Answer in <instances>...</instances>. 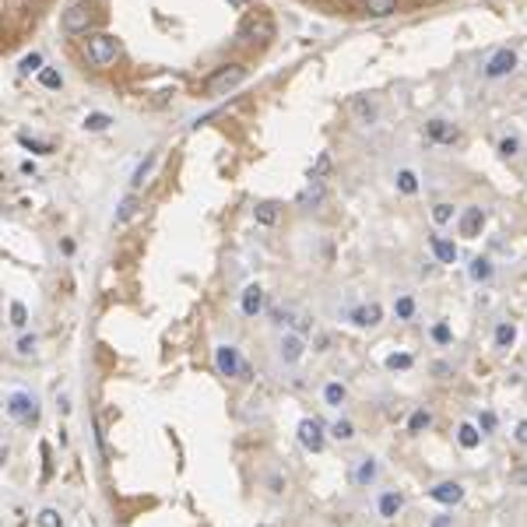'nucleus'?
Segmentation results:
<instances>
[{"label":"nucleus","instance_id":"f257e3e1","mask_svg":"<svg viewBox=\"0 0 527 527\" xmlns=\"http://www.w3.org/2000/svg\"><path fill=\"white\" fill-rule=\"evenodd\" d=\"M120 53H123V46H120V39L109 36V32H95V36H88V43H85V57H88L92 67H109V64L120 60Z\"/></svg>","mask_w":527,"mask_h":527},{"label":"nucleus","instance_id":"f03ea898","mask_svg":"<svg viewBox=\"0 0 527 527\" xmlns=\"http://www.w3.org/2000/svg\"><path fill=\"white\" fill-rule=\"evenodd\" d=\"M4 408H8V418L18 422V425H25V429H32L39 422V397L29 394V390H11Z\"/></svg>","mask_w":527,"mask_h":527},{"label":"nucleus","instance_id":"7ed1b4c3","mask_svg":"<svg viewBox=\"0 0 527 527\" xmlns=\"http://www.w3.org/2000/svg\"><path fill=\"white\" fill-rule=\"evenodd\" d=\"M242 81H246V67L242 64H221V67H214L204 78V92L207 95H225V92L239 88Z\"/></svg>","mask_w":527,"mask_h":527},{"label":"nucleus","instance_id":"20e7f679","mask_svg":"<svg viewBox=\"0 0 527 527\" xmlns=\"http://www.w3.org/2000/svg\"><path fill=\"white\" fill-rule=\"evenodd\" d=\"M214 369H218L221 376H232V380H249V366H246V359L239 355L235 345H218V348H214Z\"/></svg>","mask_w":527,"mask_h":527},{"label":"nucleus","instance_id":"39448f33","mask_svg":"<svg viewBox=\"0 0 527 527\" xmlns=\"http://www.w3.org/2000/svg\"><path fill=\"white\" fill-rule=\"evenodd\" d=\"M296 439H299V446H303V450L320 453V450H324V443H327V425H324L320 418L306 415V418H299V425H296Z\"/></svg>","mask_w":527,"mask_h":527},{"label":"nucleus","instance_id":"423d86ee","mask_svg":"<svg viewBox=\"0 0 527 527\" xmlns=\"http://www.w3.org/2000/svg\"><path fill=\"white\" fill-rule=\"evenodd\" d=\"M239 39L242 43H268V39H275V22L268 15H249L239 25Z\"/></svg>","mask_w":527,"mask_h":527},{"label":"nucleus","instance_id":"0eeeda50","mask_svg":"<svg viewBox=\"0 0 527 527\" xmlns=\"http://www.w3.org/2000/svg\"><path fill=\"white\" fill-rule=\"evenodd\" d=\"M376 478H380V460H376L373 453L355 457V464H352V485H359V488H373V485H376Z\"/></svg>","mask_w":527,"mask_h":527},{"label":"nucleus","instance_id":"6e6552de","mask_svg":"<svg viewBox=\"0 0 527 527\" xmlns=\"http://www.w3.org/2000/svg\"><path fill=\"white\" fill-rule=\"evenodd\" d=\"M264 306H268V296H264V289H260L256 282H249V285L239 292V310H242V317H246V320H256V317L264 313Z\"/></svg>","mask_w":527,"mask_h":527},{"label":"nucleus","instance_id":"1a4fd4ad","mask_svg":"<svg viewBox=\"0 0 527 527\" xmlns=\"http://www.w3.org/2000/svg\"><path fill=\"white\" fill-rule=\"evenodd\" d=\"M60 29H64L67 36L88 32V29H92V11H88L85 4H71V8L64 11V18H60Z\"/></svg>","mask_w":527,"mask_h":527},{"label":"nucleus","instance_id":"9d476101","mask_svg":"<svg viewBox=\"0 0 527 527\" xmlns=\"http://www.w3.org/2000/svg\"><path fill=\"white\" fill-rule=\"evenodd\" d=\"M303 355H306V341H303V334H299V331H285V334H282V341H278V359H282L285 366H296Z\"/></svg>","mask_w":527,"mask_h":527},{"label":"nucleus","instance_id":"9b49d317","mask_svg":"<svg viewBox=\"0 0 527 527\" xmlns=\"http://www.w3.org/2000/svg\"><path fill=\"white\" fill-rule=\"evenodd\" d=\"M348 320H352L359 331H373V327H380V320H383V306H380V303H362V306H355V310L348 313Z\"/></svg>","mask_w":527,"mask_h":527},{"label":"nucleus","instance_id":"f8f14e48","mask_svg":"<svg viewBox=\"0 0 527 527\" xmlns=\"http://www.w3.org/2000/svg\"><path fill=\"white\" fill-rule=\"evenodd\" d=\"M516 71V53L513 50H495L485 64V78H506Z\"/></svg>","mask_w":527,"mask_h":527},{"label":"nucleus","instance_id":"ddd939ff","mask_svg":"<svg viewBox=\"0 0 527 527\" xmlns=\"http://www.w3.org/2000/svg\"><path fill=\"white\" fill-rule=\"evenodd\" d=\"M429 499L432 502H439V506H457L460 499H464V485L460 481H436L432 488H429Z\"/></svg>","mask_w":527,"mask_h":527},{"label":"nucleus","instance_id":"4468645a","mask_svg":"<svg viewBox=\"0 0 527 527\" xmlns=\"http://www.w3.org/2000/svg\"><path fill=\"white\" fill-rule=\"evenodd\" d=\"M401 509H404V495H401L397 488H383V492L376 495V513H380V520H397Z\"/></svg>","mask_w":527,"mask_h":527},{"label":"nucleus","instance_id":"2eb2a0df","mask_svg":"<svg viewBox=\"0 0 527 527\" xmlns=\"http://www.w3.org/2000/svg\"><path fill=\"white\" fill-rule=\"evenodd\" d=\"M457 228H460V235H464V239H474V235H481V228H485V207H478V204L464 207V214H460Z\"/></svg>","mask_w":527,"mask_h":527},{"label":"nucleus","instance_id":"dca6fc26","mask_svg":"<svg viewBox=\"0 0 527 527\" xmlns=\"http://www.w3.org/2000/svg\"><path fill=\"white\" fill-rule=\"evenodd\" d=\"M425 134H429V141H436V144H457L460 141V130L450 123V120H429L425 123Z\"/></svg>","mask_w":527,"mask_h":527},{"label":"nucleus","instance_id":"f3484780","mask_svg":"<svg viewBox=\"0 0 527 527\" xmlns=\"http://www.w3.org/2000/svg\"><path fill=\"white\" fill-rule=\"evenodd\" d=\"M348 113L355 116V123H376V116H380V109H376V102L369 99V95H352V102H348Z\"/></svg>","mask_w":527,"mask_h":527},{"label":"nucleus","instance_id":"a211bd4d","mask_svg":"<svg viewBox=\"0 0 527 527\" xmlns=\"http://www.w3.org/2000/svg\"><path fill=\"white\" fill-rule=\"evenodd\" d=\"M513 341H516V324L513 320H499L495 331H492V345L499 352H506V348H513Z\"/></svg>","mask_w":527,"mask_h":527},{"label":"nucleus","instance_id":"6ab92c4d","mask_svg":"<svg viewBox=\"0 0 527 527\" xmlns=\"http://www.w3.org/2000/svg\"><path fill=\"white\" fill-rule=\"evenodd\" d=\"M481 436H485V432H481L474 422H460V425H457V443H460L464 450H478V446H481Z\"/></svg>","mask_w":527,"mask_h":527},{"label":"nucleus","instance_id":"aec40b11","mask_svg":"<svg viewBox=\"0 0 527 527\" xmlns=\"http://www.w3.org/2000/svg\"><path fill=\"white\" fill-rule=\"evenodd\" d=\"M345 401H348V387L341 380H327L324 383V404L327 408H341Z\"/></svg>","mask_w":527,"mask_h":527},{"label":"nucleus","instance_id":"412c9836","mask_svg":"<svg viewBox=\"0 0 527 527\" xmlns=\"http://www.w3.org/2000/svg\"><path fill=\"white\" fill-rule=\"evenodd\" d=\"M492 260L488 256H474L471 264H467V275H471V282H478V285H485V282H492Z\"/></svg>","mask_w":527,"mask_h":527},{"label":"nucleus","instance_id":"4be33fe9","mask_svg":"<svg viewBox=\"0 0 527 527\" xmlns=\"http://www.w3.org/2000/svg\"><path fill=\"white\" fill-rule=\"evenodd\" d=\"M429 246H432V253H436V260H439V264H453V260H457V246H453L450 239H443V235H429Z\"/></svg>","mask_w":527,"mask_h":527},{"label":"nucleus","instance_id":"5701e85b","mask_svg":"<svg viewBox=\"0 0 527 527\" xmlns=\"http://www.w3.org/2000/svg\"><path fill=\"white\" fill-rule=\"evenodd\" d=\"M394 183H397V190H401L404 197H411V193H418V172H415V169H397V176H394Z\"/></svg>","mask_w":527,"mask_h":527},{"label":"nucleus","instance_id":"b1692460","mask_svg":"<svg viewBox=\"0 0 527 527\" xmlns=\"http://www.w3.org/2000/svg\"><path fill=\"white\" fill-rule=\"evenodd\" d=\"M327 436L338 439V443H352V439H355V425H352L348 418H338V422L327 425Z\"/></svg>","mask_w":527,"mask_h":527},{"label":"nucleus","instance_id":"393cba45","mask_svg":"<svg viewBox=\"0 0 527 527\" xmlns=\"http://www.w3.org/2000/svg\"><path fill=\"white\" fill-rule=\"evenodd\" d=\"M253 218H256V225H275L278 221V204L275 200H260L253 207Z\"/></svg>","mask_w":527,"mask_h":527},{"label":"nucleus","instance_id":"a878e982","mask_svg":"<svg viewBox=\"0 0 527 527\" xmlns=\"http://www.w3.org/2000/svg\"><path fill=\"white\" fill-rule=\"evenodd\" d=\"M155 162H158V151H151V155H148V158H144V162H141V165L134 169V179H130V190H141V186H144V179L151 176V169H155Z\"/></svg>","mask_w":527,"mask_h":527},{"label":"nucleus","instance_id":"bb28decb","mask_svg":"<svg viewBox=\"0 0 527 527\" xmlns=\"http://www.w3.org/2000/svg\"><path fill=\"white\" fill-rule=\"evenodd\" d=\"M397 11V0H366V15L369 18H390Z\"/></svg>","mask_w":527,"mask_h":527},{"label":"nucleus","instance_id":"cd10ccee","mask_svg":"<svg viewBox=\"0 0 527 527\" xmlns=\"http://www.w3.org/2000/svg\"><path fill=\"white\" fill-rule=\"evenodd\" d=\"M81 127H85V130H92V134H102V130H109V127H113V116H109V113H88Z\"/></svg>","mask_w":527,"mask_h":527},{"label":"nucleus","instance_id":"c85d7f7f","mask_svg":"<svg viewBox=\"0 0 527 527\" xmlns=\"http://www.w3.org/2000/svg\"><path fill=\"white\" fill-rule=\"evenodd\" d=\"M18 144H22V148H29L32 155H53V141H39V137L18 134Z\"/></svg>","mask_w":527,"mask_h":527},{"label":"nucleus","instance_id":"c756f323","mask_svg":"<svg viewBox=\"0 0 527 527\" xmlns=\"http://www.w3.org/2000/svg\"><path fill=\"white\" fill-rule=\"evenodd\" d=\"M320 200H324V183H320V179H310V186L299 193V204H303V207H313V204H320Z\"/></svg>","mask_w":527,"mask_h":527},{"label":"nucleus","instance_id":"7c9ffc66","mask_svg":"<svg viewBox=\"0 0 527 527\" xmlns=\"http://www.w3.org/2000/svg\"><path fill=\"white\" fill-rule=\"evenodd\" d=\"M415 310H418V306H415V296H397V299H394V317H397V320H415Z\"/></svg>","mask_w":527,"mask_h":527},{"label":"nucleus","instance_id":"2f4dec72","mask_svg":"<svg viewBox=\"0 0 527 527\" xmlns=\"http://www.w3.org/2000/svg\"><path fill=\"white\" fill-rule=\"evenodd\" d=\"M36 527H64V513L53 509V506H43L36 513Z\"/></svg>","mask_w":527,"mask_h":527},{"label":"nucleus","instance_id":"473e14b6","mask_svg":"<svg viewBox=\"0 0 527 527\" xmlns=\"http://www.w3.org/2000/svg\"><path fill=\"white\" fill-rule=\"evenodd\" d=\"M36 348H39V338H36V334H22V338L15 341V355H18V359H32Z\"/></svg>","mask_w":527,"mask_h":527},{"label":"nucleus","instance_id":"72a5a7b5","mask_svg":"<svg viewBox=\"0 0 527 527\" xmlns=\"http://www.w3.org/2000/svg\"><path fill=\"white\" fill-rule=\"evenodd\" d=\"M43 71V53H25L22 60H18V74H39Z\"/></svg>","mask_w":527,"mask_h":527},{"label":"nucleus","instance_id":"f704fd0d","mask_svg":"<svg viewBox=\"0 0 527 527\" xmlns=\"http://www.w3.org/2000/svg\"><path fill=\"white\" fill-rule=\"evenodd\" d=\"M11 327H15V331H25V327H29V306H25L22 299L11 303Z\"/></svg>","mask_w":527,"mask_h":527},{"label":"nucleus","instance_id":"c9c22d12","mask_svg":"<svg viewBox=\"0 0 527 527\" xmlns=\"http://www.w3.org/2000/svg\"><path fill=\"white\" fill-rule=\"evenodd\" d=\"M429 425H432V415H429L425 408H415L411 418H408V432H425Z\"/></svg>","mask_w":527,"mask_h":527},{"label":"nucleus","instance_id":"e433bc0d","mask_svg":"<svg viewBox=\"0 0 527 527\" xmlns=\"http://www.w3.org/2000/svg\"><path fill=\"white\" fill-rule=\"evenodd\" d=\"M415 366V359L408 355V352H394V355H387V369L390 373H404V369H411Z\"/></svg>","mask_w":527,"mask_h":527},{"label":"nucleus","instance_id":"4c0bfd02","mask_svg":"<svg viewBox=\"0 0 527 527\" xmlns=\"http://www.w3.org/2000/svg\"><path fill=\"white\" fill-rule=\"evenodd\" d=\"M39 85H43V88H64V74L53 71V67H43V71H39Z\"/></svg>","mask_w":527,"mask_h":527},{"label":"nucleus","instance_id":"58836bf2","mask_svg":"<svg viewBox=\"0 0 527 527\" xmlns=\"http://www.w3.org/2000/svg\"><path fill=\"white\" fill-rule=\"evenodd\" d=\"M134 211H137V197L130 193V197H123V204H120V211L113 214V225H123V221H127V218H130Z\"/></svg>","mask_w":527,"mask_h":527},{"label":"nucleus","instance_id":"ea45409f","mask_svg":"<svg viewBox=\"0 0 527 527\" xmlns=\"http://www.w3.org/2000/svg\"><path fill=\"white\" fill-rule=\"evenodd\" d=\"M499 155H502V158H513V155H520V137H516V134H506V137L499 141Z\"/></svg>","mask_w":527,"mask_h":527},{"label":"nucleus","instance_id":"a19ab883","mask_svg":"<svg viewBox=\"0 0 527 527\" xmlns=\"http://www.w3.org/2000/svg\"><path fill=\"white\" fill-rule=\"evenodd\" d=\"M432 221H436V225H446V221H453V204H446V200L432 204Z\"/></svg>","mask_w":527,"mask_h":527},{"label":"nucleus","instance_id":"79ce46f5","mask_svg":"<svg viewBox=\"0 0 527 527\" xmlns=\"http://www.w3.org/2000/svg\"><path fill=\"white\" fill-rule=\"evenodd\" d=\"M432 341H436V345H450V341H453L446 320H436V324H432Z\"/></svg>","mask_w":527,"mask_h":527},{"label":"nucleus","instance_id":"37998d69","mask_svg":"<svg viewBox=\"0 0 527 527\" xmlns=\"http://www.w3.org/2000/svg\"><path fill=\"white\" fill-rule=\"evenodd\" d=\"M271 317H275L278 327H296V317H292L289 310H271Z\"/></svg>","mask_w":527,"mask_h":527},{"label":"nucleus","instance_id":"c03bdc74","mask_svg":"<svg viewBox=\"0 0 527 527\" xmlns=\"http://www.w3.org/2000/svg\"><path fill=\"white\" fill-rule=\"evenodd\" d=\"M474 425H478V429H481V432H492V429H495V415H492V411H481V415H478V422H474Z\"/></svg>","mask_w":527,"mask_h":527},{"label":"nucleus","instance_id":"a18cd8bd","mask_svg":"<svg viewBox=\"0 0 527 527\" xmlns=\"http://www.w3.org/2000/svg\"><path fill=\"white\" fill-rule=\"evenodd\" d=\"M513 439H516V443H520V446H527V418H523V422H516V425H513Z\"/></svg>","mask_w":527,"mask_h":527},{"label":"nucleus","instance_id":"49530a36","mask_svg":"<svg viewBox=\"0 0 527 527\" xmlns=\"http://www.w3.org/2000/svg\"><path fill=\"white\" fill-rule=\"evenodd\" d=\"M327 169H331V158H327V155H320V162H317V169H313V179H320Z\"/></svg>","mask_w":527,"mask_h":527},{"label":"nucleus","instance_id":"de8ad7c7","mask_svg":"<svg viewBox=\"0 0 527 527\" xmlns=\"http://www.w3.org/2000/svg\"><path fill=\"white\" fill-rule=\"evenodd\" d=\"M225 4H228V8H235V11H242V8H249V4H253V0H225Z\"/></svg>","mask_w":527,"mask_h":527},{"label":"nucleus","instance_id":"09e8293b","mask_svg":"<svg viewBox=\"0 0 527 527\" xmlns=\"http://www.w3.org/2000/svg\"><path fill=\"white\" fill-rule=\"evenodd\" d=\"M57 408H60V415H67V411H71V397L60 394V404H57Z\"/></svg>","mask_w":527,"mask_h":527},{"label":"nucleus","instance_id":"8fccbe9b","mask_svg":"<svg viewBox=\"0 0 527 527\" xmlns=\"http://www.w3.org/2000/svg\"><path fill=\"white\" fill-rule=\"evenodd\" d=\"M513 481H516V485H523V488H527V467H520V471H516V474H513Z\"/></svg>","mask_w":527,"mask_h":527},{"label":"nucleus","instance_id":"3c124183","mask_svg":"<svg viewBox=\"0 0 527 527\" xmlns=\"http://www.w3.org/2000/svg\"><path fill=\"white\" fill-rule=\"evenodd\" d=\"M22 172H25V176H36V162H22Z\"/></svg>","mask_w":527,"mask_h":527},{"label":"nucleus","instance_id":"603ef678","mask_svg":"<svg viewBox=\"0 0 527 527\" xmlns=\"http://www.w3.org/2000/svg\"><path fill=\"white\" fill-rule=\"evenodd\" d=\"M432 527H446V516H439V520H436V523H432Z\"/></svg>","mask_w":527,"mask_h":527}]
</instances>
